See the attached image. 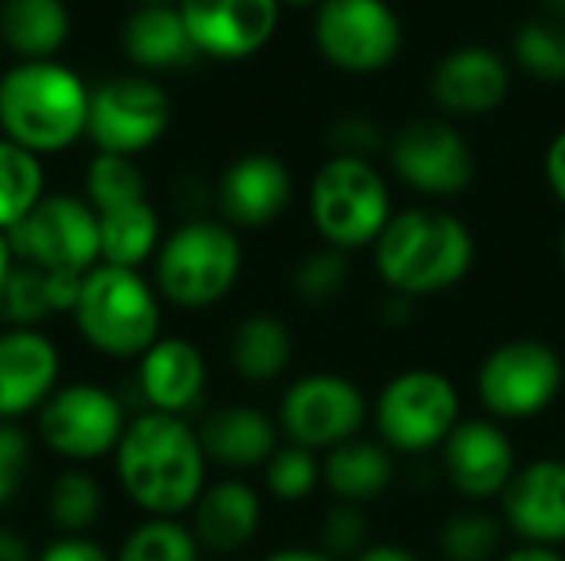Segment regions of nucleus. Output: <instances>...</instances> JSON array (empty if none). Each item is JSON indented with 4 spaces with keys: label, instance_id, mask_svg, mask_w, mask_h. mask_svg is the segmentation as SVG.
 <instances>
[{
    "label": "nucleus",
    "instance_id": "20e7f679",
    "mask_svg": "<svg viewBox=\"0 0 565 561\" xmlns=\"http://www.w3.org/2000/svg\"><path fill=\"white\" fill-rule=\"evenodd\" d=\"M70 317L79 337L113 360H139L162 337V298L132 268L96 265L86 271Z\"/></svg>",
    "mask_w": 565,
    "mask_h": 561
},
{
    "label": "nucleus",
    "instance_id": "2f4dec72",
    "mask_svg": "<svg viewBox=\"0 0 565 561\" xmlns=\"http://www.w3.org/2000/svg\"><path fill=\"white\" fill-rule=\"evenodd\" d=\"M516 66L540 83H565V23L556 17H533L513 30Z\"/></svg>",
    "mask_w": 565,
    "mask_h": 561
},
{
    "label": "nucleus",
    "instance_id": "c9c22d12",
    "mask_svg": "<svg viewBox=\"0 0 565 561\" xmlns=\"http://www.w3.org/2000/svg\"><path fill=\"white\" fill-rule=\"evenodd\" d=\"M348 284H351V255L328 245L308 251L291 271V291L308 308L334 304L348 291Z\"/></svg>",
    "mask_w": 565,
    "mask_h": 561
},
{
    "label": "nucleus",
    "instance_id": "cd10ccee",
    "mask_svg": "<svg viewBox=\"0 0 565 561\" xmlns=\"http://www.w3.org/2000/svg\"><path fill=\"white\" fill-rule=\"evenodd\" d=\"M99 218V265L132 268L139 271L156 258L162 245V222L149 198L116 205L109 212H96Z\"/></svg>",
    "mask_w": 565,
    "mask_h": 561
},
{
    "label": "nucleus",
    "instance_id": "2eb2a0df",
    "mask_svg": "<svg viewBox=\"0 0 565 561\" xmlns=\"http://www.w3.org/2000/svg\"><path fill=\"white\" fill-rule=\"evenodd\" d=\"M520 470L510 430L490 417H463L440 446V473L447 486L467 503H490L507 493Z\"/></svg>",
    "mask_w": 565,
    "mask_h": 561
},
{
    "label": "nucleus",
    "instance_id": "8fccbe9b",
    "mask_svg": "<svg viewBox=\"0 0 565 561\" xmlns=\"http://www.w3.org/2000/svg\"><path fill=\"white\" fill-rule=\"evenodd\" d=\"M556 251H559V265H563V271H565V225L559 228V241H556Z\"/></svg>",
    "mask_w": 565,
    "mask_h": 561
},
{
    "label": "nucleus",
    "instance_id": "473e14b6",
    "mask_svg": "<svg viewBox=\"0 0 565 561\" xmlns=\"http://www.w3.org/2000/svg\"><path fill=\"white\" fill-rule=\"evenodd\" d=\"M507 526L500 516L480 509L454 513L437 536V549L444 561H497L503 555Z\"/></svg>",
    "mask_w": 565,
    "mask_h": 561
},
{
    "label": "nucleus",
    "instance_id": "c756f323",
    "mask_svg": "<svg viewBox=\"0 0 565 561\" xmlns=\"http://www.w3.org/2000/svg\"><path fill=\"white\" fill-rule=\"evenodd\" d=\"M103 503V486L83 466L63 470L46 489V516L60 529V536H89L106 509Z\"/></svg>",
    "mask_w": 565,
    "mask_h": 561
},
{
    "label": "nucleus",
    "instance_id": "4468645a",
    "mask_svg": "<svg viewBox=\"0 0 565 561\" xmlns=\"http://www.w3.org/2000/svg\"><path fill=\"white\" fill-rule=\"evenodd\" d=\"M169 119L172 103L149 76H113L89 89L86 136L99 152L132 159L166 136Z\"/></svg>",
    "mask_w": 565,
    "mask_h": 561
},
{
    "label": "nucleus",
    "instance_id": "f8f14e48",
    "mask_svg": "<svg viewBox=\"0 0 565 561\" xmlns=\"http://www.w3.org/2000/svg\"><path fill=\"white\" fill-rule=\"evenodd\" d=\"M315 43L334 69L371 76L401 56L404 23L387 0H321Z\"/></svg>",
    "mask_w": 565,
    "mask_h": 561
},
{
    "label": "nucleus",
    "instance_id": "aec40b11",
    "mask_svg": "<svg viewBox=\"0 0 565 561\" xmlns=\"http://www.w3.org/2000/svg\"><path fill=\"white\" fill-rule=\"evenodd\" d=\"M60 347L36 327H0V420L36 413L60 387Z\"/></svg>",
    "mask_w": 565,
    "mask_h": 561
},
{
    "label": "nucleus",
    "instance_id": "79ce46f5",
    "mask_svg": "<svg viewBox=\"0 0 565 561\" xmlns=\"http://www.w3.org/2000/svg\"><path fill=\"white\" fill-rule=\"evenodd\" d=\"M543 175H546V185H550L553 198L565 208V129H559V132L550 139V145H546Z\"/></svg>",
    "mask_w": 565,
    "mask_h": 561
},
{
    "label": "nucleus",
    "instance_id": "f3484780",
    "mask_svg": "<svg viewBox=\"0 0 565 561\" xmlns=\"http://www.w3.org/2000/svg\"><path fill=\"white\" fill-rule=\"evenodd\" d=\"M500 519L516 542L526 546H565V460L540 456L520 463L507 493L500 496Z\"/></svg>",
    "mask_w": 565,
    "mask_h": 561
},
{
    "label": "nucleus",
    "instance_id": "0eeeda50",
    "mask_svg": "<svg viewBox=\"0 0 565 561\" xmlns=\"http://www.w3.org/2000/svg\"><path fill=\"white\" fill-rule=\"evenodd\" d=\"M463 420V397L437 367L397 370L371 400L374 436L394 456H424L447 443Z\"/></svg>",
    "mask_w": 565,
    "mask_h": 561
},
{
    "label": "nucleus",
    "instance_id": "864d4df0",
    "mask_svg": "<svg viewBox=\"0 0 565 561\" xmlns=\"http://www.w3.org/2000/svg\"><path fill=\"white\" fill-rule=\"evenodd\" d=\"M215 561H225V559H215Z\"/></svg>",
    "mask_w": 565,
    "mask_h": 561
},
{
    "label": "nucleus",
    "instance_id": "dca6fc26",
    "mask_svg": "<svg viewBox=\"0 0 565 561\" xmlns=\"http://www.w3.org/2000/svg\"><path fill=\"white\" fill-rule=\"evenodd\" d=\"M179 13L202 56L248 60L275 36L281 0H182Z\"/></svg>",
    "mask_w": 565,
    "mask_h": 561
},
{
    "label": "nucleus",
    "instance_id": "39448f33",
    "mask_svg": "<svg viewBox=\"0 0 565 561\" xmlns=\"http://www.w3.org/2000/svg\"><path fill=\"white\" fill-rule=\"evenodd\" d=\"M152 265V284L166 304L205 311L235 291L245 268V248L232 225L202 215L175 225L162 238Z\"/></svg>",
    "mask_w": 565,
    "mask_h": 561
},
{
    "label": "nucleus",
    "instance_id": "f257e3e1",
    "mask_svg": "<svg viewBox=\"0 0 565 561\" xmlns=\"http://www.w3.org/2000/svg\"><path fill=\"white\" fill-rule=\"evenodd\" d=\"M113 470L119 489L149 519H182L209 486V456L185 417L139 413L129 420Z\"/></svg>",
    "mask_w": 565,
    "mask_h": 561
},
{
    "label": "nucleus",
    "instance_id": "a211bd4d",
    "mask_svg": "<svg viewBox=\"0 0 565 561\" xmlns=\"http://www.w3.org/2000/svg\"><path fill=\"white\" fill-rule=\"evenodd\" d=\"M295 198V179L288 165L271 152H245L225 165L215 185V205L225 225L268 228Z\"/></svg>",
    "mask_w": 565,
    "mask_h": 561
},
{
    "label": "nucleus",
    "instance_id": "412c9836",
    "mask_svg": "<svg viewBox=\"0 0 565 561\" xmlns=\"http://www.w3.org/2000/svg\"><path fill=\"white\" fill-rule=\"evenodd\" d=\"M139 397L152 413L185 417L205 400L209 390V360L202 347L189 337H159L139 357Z\"/></svg>",
    "mask_w": 565,
    "mask_h": 561
},
{
    "label": "nucleus",
    "instance_id": "bb28decb",
    "mask_svg": "<svg viewBox=\"0 0 565 561\" xmlns=\"http://www.w3.org/2000/svg\"><path fill=\"white\" fill-rule=\"evenodd\" d=\"M79 281H83L79 274H53L17 261L7 284L0 288V324L40 331L46 317L73 314Z\"/></svg>",
    "mask_w": 565,
    "mask_h": 561
},
{
    "label": "nucleus",
    "instance_id": "ea45409f",
    "mask_svg": "<svg viewBox=\"0 0 565 561\" xmlns=\"http://www.w3.org/2000/svg\"><path fill=\"white\" fill-rule=\"evenodd\" d=\"M328 145H331V155H354V159L374 162L377 152H387V136L377 126V119L361 116V112H348V116L331 122Z\"/></svg>",
    "mask_w": 565,
    "mask_h": 561
},
{
    "label": "nucleus",
    "instance_id": "6e6552de",
    "mask_svg": "<svg viewBox=\"0 0 565 561\" xmlns=\"http://www.w3.org/2000/svg\"><path fill=\"white\" fill-rule=\"evenodd\" d=\"M565 390L563 354L543 337L500 341L477 367L473 393L483 417L510 427L530 423L556 407Z\"/></svg>",
    "mask_w": 565,
    "mask_h": 561
},
{
    "label": "nucleus",
    "instance_id": "b1692460",
    "mask_svg": "<svg viewBox=\"0 0 565 561\" xmlns=\"http://www.w3.org/2000/svg\"><path fill=\"white\" fill-rule=\"evenodd\" d=\"M397 479V456L377 436H358L321 456V486L334 503L371 506L391 493Z\"/></svg>",
    "mask_w": 565,
    "mask_h": 561
},
{
    "label": "nucleus",
    "instance_id": "5701e85b",
    "mask_svg": "<svg viewBox=\"0 0 565 561\" xmlns=\"http://www.w3.org/2000/svg\"><path fill=\"white\" fill-rule=\"evenodd\" d=\"M189 516H192L189 529L195 532L202 552L225 559L255 542L265 519V503L252 483L228 476L209 483Z\"/></svg>",
    "mask_w": 565,
    "mask_h": 561
},
{
    "label": "nucleus",
    "instance_id": "49530a36",
    "mask_svg": "<svg viewBox=\"0 0 565 561\" xmlns=\"http://www.w3.org/2000/svg\"><path fill=\"white\" fill-rule=\"evenodd\" d=\"M262 561H338L331 559L324 549H318V546H281V549H275V552H268Z\"/></svg>",
    "mask_w": 565,
    "mask_h": 561
},
{
    "label": "nucleus",
    "instance_id": "1a4fd4ad",
    "mask_svg": "<svg viewBox=\"0 0 565 561\" xmlns=\"http://www.w3.org/2000/svg\"><path fill=\"white\" fill-rule=\"evenodd\" d=\"M275 420L285 443L324 456L364 436L371 397L338 370H308L285 387Z\"/></svg>",
    "mask_w": 565,
    "mask_h": 561
},
{
    "label": "nucleus",
    "instance_id": "e433bc0d",
    "mask_svg": "<svg viewBox=\"0 0 565 561\" xmlns=\"http://www.w3.org/2000/svg\"><path fill=\"white\" fill-rule=\"evenodd\" d=\"M262 486L285 506L305 503L321 489V456L305 446L281 443L262 470Z\"/></svg>",
    "mask_w": 565,
    "mask_h": 561
},
{
    "label": "nucleus",
    "instance_id": "4c0bfd02",
    "mask_svg": "<svg viewBox=\"0 0 565 561\" xmlns=\"http://www.w3.org/2000/svg\"><path fill=\"white\" fill-rule=\"evenodd\" d=\"M318 549H324L331 559L351 561L364 546H367V516L361 506H348V503H334L324 516H321V529H318Z\"/></svg>",
    "mask_w": 565,
    "mask_h": 561
},
{
    "label": "nucleus",
    "instance_id": "72a5a7b5",
    "mask_svg": "<svg viewBox=\"0 0 565 561\" xmlns=\"http://www.w3.org/2000/svg\"><path fill=\"white\" fill-rule=\"evenodd\" d=\"M116 561H202V546L182 519H142L116 549Z\"/></svg>",
    "mask_w": 565,
    "mask_h": 561
},
{
    "label": "nucleus",
    "instance_id": "7c9ffc66",
    "mask_svg": "<svg viewBox=\"0 0 565 561\" xmlns=\"http://www.w3.org/2000/svg\"><path fill=\"white\" fill-rule=\"evenodd\" d=\"M43 162L0 136V231H13L43 198Z\"/></svg>",
    "mask_w": 565,
    "mask_h": 561
},
{
    "label": "nucleus",
    "instance_id": "f704fd0d",
    "mask_svg": "<svg viewBox=\"0 0 565 561\" xmlns=\"http://www.w3.org/2000/svg\"><path fill=\"white\" fill-rule=\"evenodd\" d=\"M83 185H86V202L93 205V212H109L116 205L149 198L146 175L129 155L96 152L86 165Z\"/></svg>",
    "mask_w": 565,
    "mask_h": 561
},
{
    "label": "nucleus",
    "instance_id": "603ef678",
    "mask_svg": "<svg viewBox=\"0 0 565 561\" xmlns=\"http://www.w3.org/2000/svg\"><path fill=\"white\" fill-rule=\"evenodd\" d=\"M142 3H162V7H172L175 0H142ZM179 3H182V0H179Z\"/></svg>",
    "mask_w": 565,
    "mask_h": 561
},
{
    "label": "nucleus",
    "instance_id": "a18cd8bd",
    "mask_svg": "<svg viewBox=\"0 0 565 561\" xmlns=\"http://www.w3.org/2000/svg\"><path fill=\"white\" fill-rule=\"evenodd\" d=\"M0 561H36V552L13 529H0Z\"/></svg>",
    "mask_w": 565,
    "mask_h": 561
},
{
    "label": "nucleus",
    "instance_id": "6ab92c4d",
    "mask_svg": "<svg viewBox=\"0 0 565 561\" xmlns=\"http://www.w3.org/2000/svg\"><path fill=\"white\" fill-rule=\"evenodd\" d=\"M510 63L480 43L450 50L430 73V96L440 112L454 119H477L497 112L510 99Z\"/></svg>",
    "mask_w": 565,
    "mask_h": 561
},
{
    "label": "nucleus",
    "instance_id": "423d86ee",
    "mask_svg": "<svg viewBox=\"0 0 565 561\" xmlns=\"http://www.w3.org/2000/svg\"><path fill=\"white\" fill-rule=\"evenodd\" d=\"M394 212L391 185L367 159L328 155L311 175L308 218L328 248L344 255L371 251Z\"/></svg>",
    "mask_w": 565,
    "mask_h": 561
},
{
    "label": "nucleus",
    "instance_id": "58836bf2",
    "mask_svg": "<svg viewBox=\"0 0 565 561\" xmlns=\"http://www.w3.org/2000/svg\"><path fill=\"white\" fill-rule=\"evenodd\" d=\"M30 460L33 436L13 420H0V509L20 496L23 479L30 473Z\"/></svg>",
    "mask_w": 565,
    "mask_h": 561
},
{
    "label": "nucleus",
    "instance_id": "37998d69",
    "mask_svg": "<svg viewBox=\"0 0 565 561\" xmlns=\"http://www.w3.org/2000/svg\"><path fill=\"white\" fill-rule=\"evenodd\" d=\"M351 561H424L414 549L401 542H367Z\"/></svg>",
    "mask_w": 565,
    "mask_h": 561
},
{
    "label": "nucleus",
    "instance_id": "ddd939ff",
    "mask_svg": "<svg viewBox=\"0 0 565 561\" xmlns=\"http://www.w3.org/2000/svg\"><path fill=\"white\" fill-rule=\"evenodd\" d=\"M10 245L23 265L83 278L99 265V218L86 198L50 192L10 231Z\"/></svg>",
    "mask_w": 565,
    "mask_h": 561
},
{
    "label": "nucleus",
    "instance_id": "3c124183",
    "mask_svg": "<svg viewBox=\"0 0 565 561\" xmlns=\"http://www.w3.org/2000/svg\"><path fill=\"white\" fill-rule=\"evenodd\" d=\"M281 3H288V7H311V3H321V0H281Z\"/></svg>",
    "mask_w": 565,
    "mask_h": 561
},
{
    "label": "nucleus",
    "instance_id": "a19ab883",
    "mask_svg": "<svg viewBox=\"0 0 565 561\" xmlns=\"http://www.w3.org/2000/svg\"><path fill=\"white\" fill-rule=\"evenodd\" d=\"M36 561H116V555L89 536H56L36 552Z\"/></svg>",
    "mask_w": 565,
    "mask_h": 561
},
{
    "label": "nucleus",
    "instance_id": "4be33fe9",
    "mask_svg": "<svg viewBox=\"0 0 565 561\" xmlns=\"http://www.w3.org/2000/svg\"><path fill=\"white\" fill-rule=\"evenodd\" d=\"M195 430H199L209 463L232 470V473L265 470V463L285 443L278 420L252 403L215 407L202 417V423Z\"/></svg>",
    "mask_w": 565,
    "mask_h": 561
},
{
    "label": "nucleus",
    "instance_id": "9b49d317",
    "mask_svg": "<svg viewBox=\"0 0 565 561\" xmlns=\"http://www.w3.org/2000/svg\"><path fill=\"white\" fill-rule=\"evenodd\" d=\"M387 162L411 192L430 202L457 198L477 179V155L467 136L434 116L404 122L387 139Z\"/></svg>",
    "mask_w": 565,
    "mask_h": 561
},
{
    "label": "nucleus",
    "instance_id": "09e8293b",
    "mask_svg": "<svg viewBox=\"0 0 565 561\" xmlns=\"http://www.w3.org/2000/svg\"><path fill=\"white\" fill-rule=\"evenodd\" d=\"M546 10H550V17H556V20H563L565 23V0H540Z\"/></svg>",
    "mask_w": 565,
    "mask_h": 561
},
{
    "label": "nucleus",
    "instance_id": "c03bdc74",
    "mask_svg": "<svg viewBox=\"0 0 565 561\" xmlns=\"http://www.w3.org/2000/svg\"><path fill=\"white\" fill-rule=\"evenodd\" d=\"M497 561H565V552L563 549H546V546L516 542L513 549H507Z\"/></svg>",
    "mask_w": 565,
    "mask_h": 561
},
{
    "label": "nucleus",
    "instance_id": "9d476101",
    "mask_svg": "<svg viewBox=\"0 0 565 561\" xmlns=\"http://www.w3.org/2000/svg\"><path fill=\"white\" fill-rule=\"evenodd\" d=\"M36 440L70 466L113 456L129 420L122 400L99 384H66L33 413Z\"/></svg>",
    "mask_w": 565,
    "mask_h": 561
},
{
    "label": "nucleus",
    "instance_id": "a878e982",
    "mask_svg": "<svg viewBox=\"0 0 565 561\" xmlns=\"http://www.w3.org/2000/svg\"><path fill=\"white\" fill-rule=\"evenodd\" d=\"M122 50L142 69H182L202 53L195 50L179 7L142 3L122 23Z\"/></svg>",
    "mask_w": 565,
    "mask_h": 561
},
{
    "label": "nucleus",
    "instance_id": "7ed1b4c3",
    "mask_svg": "<svg viewBox=\"0 0 565 561\" xmlns=\"http://www.w3.org/2000/svg\"><path fill=\"white\" fill-rule=\"evenodd\" d=\"M89 89L63 63L23 60L0 76V132L33 155H53L86 136Z\"/></svg>",
    "mask_w": 565,
    "mask_h": 561
},
{
    "label": "nucleus",
    "instance_id": "393cba45",
    "mask_svg": "<svg viewBox=\"0 0 565 561\" xmlns=\"http://www.w3.org/2000/svg\"><path fill=\"white\" fill-rule=\"evenodd\" d=\"M295 360V334L271 311L245 314L228 337V364L245 384H275Z\"/></svg>",
    "mask_w": 565,
    "mask_h": 561
},
{
    "label": "nucleus",
    "instance_id": "f03ea898",
    "mask_svg": "<svg viewBox=\"0 0 565 561\" xmlns=\"http://www.w3.org/2000/svg\"><path fill=\"white\" fill-rule=\"evenodd\" d=\"M371 258L387 294L424 301L447 294L470 278L477 265V238L460 215L424 202L394 212L374 241Z\"/></svg>",
    "mask_w": 565,
    "mask_h": 561
},
{
    "label": "nucleus",
    "instance_id": "de8ad7c7",
    "mask_svg": "<svg viewBox=\"0 0 565 561\" xmlns=\"http://www.w3.org/2000/svg\"><path fill=\"white\" fill-rule=\"evenodd\" d=\"M13 268H17V251H13V245H10V235L0 231V288L7 284V278H10Z\"/></svg>",
    "mask_w": 565,
    "mask_h": 561
},
{
    "label": "nucleus",
    "instance_id": "c85d7f7f",
    "mask_svg": "<svg viewBox=\"0 0 565 561\" xmlns=\"http://www.w3.org/2000/svg\"><path fill=\"white\" fill-rule=\"evenodd\" d=\"M0 36L23 60H50L70 36L63 0H0Z\"/></svg>",
    "mask_w": 565,
    "mask_h": 561
}]
</instances>
